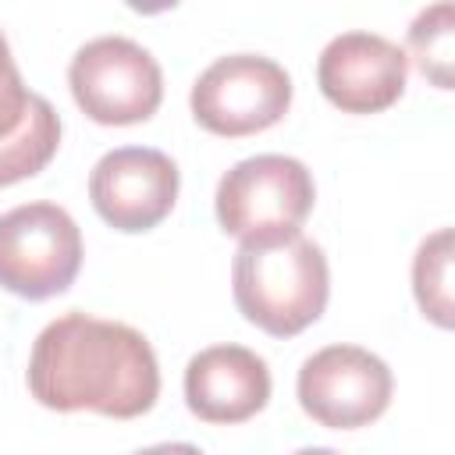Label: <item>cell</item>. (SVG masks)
Here are the masks:
<instances>
[{
	"instance_id": "6da1fadb",
	"label": "cell",
	"mask_w": 455,
	"mask_h": 455,
	"mask_svg": "<svg viewBox=\"0 0 455 455\" xmlns=\"http://www.w3.org/2000/svg\"><path fill=\"white\" fill-rule=\"evenodd\" d=\"M28 391L53 412L135 419L160 398V366L153 345L135 327L64 313L32 345Z\"/></svg>"
},
{
	"instance_id": "7a4b0ae2",
	"label": "cell",
	"mask_w": 455,
	"mask_h": 455,
	"mask_svg": "<svg viewBox=\"0 0 455 455\" xmlns=\"http://www.w3.org/2000/svg\"><path fill=\"white\" fill-rule=\"evenodd\" d=\"M238 313L270 338H295L320 320L331 274L323 249L302 231L242 242L231 267Z\"/></svg>"
},
{
	"instance_id": "3957f363",
	"label": "cell",
	"mask_w": 455,
	"mask_h": 455,
	"mask_svg": "<svg viewBox=\"0 0 455 455\" xmlns=\"http://www.w3.org/2000/svg\"><path fill=\"white\" fill-rule=\"evenodd\" d=\"M316 199L313 174L302 160L259 153L238 160L217 185V220L238 242L291 235L302 228Z\"/></svg>"
},
{
	"instance_id": "277c9868",
	"label": "cell",
	"mask_w": 455,
	"mask_h": 455,
	"mask_svg": "<svg viewBox=\"0 0 455 455\" xmlns=\"http://www.w3.org/2000/svg\"><path fill=\"white\" fill-rule=\"evenodd\" d=\"M82 267V231L57 203H25L0 213V288L43 302L71 288Z\"/></svg>"
},
{
	"instance_id": "5b68a950",
	"label": "cell",
	"mask_w": 455,
	"mask_h": 455,
	"mask_svg": "<svg viewBox=\"0 0 455 455\" xmlns=\"http://www.w3.org/2000/svg\"><path fill=\"white\" fill-rule=\"evenodd\" d=\"M68 85L78 110L96 124L149 121L164 100L160 64L124 36H100L85 43L71 57Z\"/></svg>"
},
{
	"instance_id": "8992f818",
	"label": "cell",
	"mask_w": 455,
	"mask_h": 455,
	"mask_svg": "<svg viewBox=\"0 0 455 455\" xmlns=\"http://www.w3.org/2000/svg\"><path fill=\"white\" fill-rule=\"evenodd\" d=\"M192 117L220 139H242L274 128L291 107L288 71L259 53L213 60L192 85Z\"/></svg>"
},
{
	"instance_id": "52a82bcc",
	"label": "cell",
	"mask_w": 455,
	"mask_h": 455,
	"mask_svg": "<svg viewBox=\"0 0 455 455\" xmlns=\"http://www.w3.org/2000/svg\"><path fill=\"white\" fill-rule=\"evenodd\" d=\"M391 370L359 345H327L299 370V405L327 430H359L391 405Z\"/></svg>"
},
{
	"instance_id": "ba28073f",
	"label": "cell",
	"mask_w": 455,
	"mask_h": 455,
	"mask_svg": "<svg viewBox=\"0 0 455 455\" xmlns=\"http://www.w3.org/2000/svg\"><path fill=\"white\" fill-rule=\"evenodd\" d=\"M181 174L174 160L149 146H121L100 156L89 174V199L96 213L124 235L156 228L178 199Z\"/></svg>"
},
{
	"instance_id": "9c48e42d",
	"label": "cell",
	"mask_w": 455,
	"mask_h": 455,
	"mask_svg": "<svg viewBox=\"0 0 455 455\" xmlns=\"http://www.w3.org/2000/svg\"><path fill=\"white\" fill-rule=\"evenodd\" d=\"M405 50L377 32H341L316 60L320 92L345 114H380L395 107L405 92Z\"/></svg>"
},
{
	"instance_id": "30bf717a",
	"label": "cell",
	"mask_w": 455,
	"mask_h": 455,
	"mask_svg": "<svg viewBox=\"0 0 455 455\" xmlns=\"http://www.w3.org/2000/svg\"><path fill=\"white\" fill-rule=\"evenodd\" d=\"M270 402L267 363L242 345H210L185 366V405L203 423H245Z\"/></svg>"
},
{
	"instance_id": "8fae6325",
	"label": "cell",
	"mask_w": 455,
	"mask_h": 455,
	"mask_svg": "<svg viewBox=\"0 0 455 455\" xmlns=\"http://www.w3.org/2000/svg\"><path fill=\"white\" fill-rule=\"evenodd\" d=\"M57 146H60V117L46 96L32 92L21 124L0 135V188L39 174L53 160Z\"/></svg>"
},
{
	"instance_id": "7c38bea8",
	"label": "cell",
	"mask_w": 455,
	"mask_h": 455,
	"mask_svg": "<svg viewBox=\"0 0 455 455\" xmlns=\"http://www.w3.org/2000/svg\"><path fill=\"white\" fill-rule=\"evenodd\" d=\"M405 57H412V64L430 85L451 89L455 82L451 78V64H455V4L451 0H437L416 14V21L409 25Z\"/></svg>"
},
{
	"instance_id": "4fadbf2b",
	"label": "cell",
	"mask_w": 455,
	"mask_h": 455,
	"mask_svg": "<svg viewBox=\"0 0 455 455\" xmlns=\"http://www.w3.org/2000/svg\"><path fill=\"white\" fill-rule=\"evenodd\" d=\"M412 291L423 309L437 327H451V228L434 231L423 238L412 259Z\"/></svg>"
},
{
	"instance_id": "5bb4252c",
	"label": "cell",
	"mask_w": 455,
	"mask_h": 455,
	"mask_svg": "<svg viewBox=\"0 0 455 455\" xmlns=\"http://www.w3.org/2000/svg\"><path fill=\"white\" fill-rule=\"evenodd\" d=\"M32 103V89L21 82V71L11 57V46L0 32V135L14 132Z\"/></svg>"
},
{
	"instance_id": "9a60e30c",
	"label": "cell",
	"mask_w": 455,
	"mask_h": 455,
	"mask_svg": "<svg viewBox=\"0 0 455 455\" xmlns=\"http://www.w3.org/2000/svg\"><path fill=\"white\" fill-rule=\"evenodd\" d=\"M132 11H139V14H160V11H171V7H178L181 0H124Z\"/></svg>"
}]
</instances>
